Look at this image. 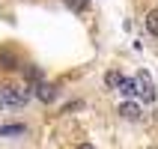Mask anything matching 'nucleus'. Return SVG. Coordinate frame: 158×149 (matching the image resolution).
Segmentation results:
<instances>
[{
  "instance_id": "1",
  "label": "nucleus",
  "mask_w": 158,
  "mask_h": 149,
  "mask_svg": "<svg viewBox=\"0 0 158 149\" xmlns=\"http://www.w3.org/2000/svg\"><path fill=\"white\" fill-rule=\"evenodd\" d=\"M0 96H3V105L24 107L27 101H30V89H24V87H3V89H0Z\"/></svg>"
},
{
  "instance_id": "2",
  "label": "nucleus",
  "mask_w": 158,
  "mask_h": 149,
  "mask_svg": "<svg viewBox=\"0 0 158 149\" xmlns=\"http://www.w3.org/2000/svg\"><path fill=\"white\" fill-rule=\"evenodd\" d=\"M134 81H137V96H140L146 105H152L158 93H155V84H152L149 72H137V75H134Z\"/></svg>"
},
{
  "instance_id": "3",
  "label": "nucleus",
  "mask_w": 158,
  "mask_h": 149,
  "mask_svg": "<svg viewBox=\"0 0 158 149\" xmlns=\"http://www.w3.org/2000/svg\"><path fill=\"white\" fill-rule=\"evenodd\" d=\"M33 93H36V98H39V101H45V105H51L54 98H57V87H54V84H48V81L36 84Z\"/></svg>"
},
{
  "instance_id": "4",
  "label": "nucleus",
  "mask_w": 158,
  "mask_h": 149,
  "mask_svg": "<svg viewBox=\"0 0 158 149\" xmlns=\"http://www.w3.org/2000/svg\"><path fill=\"white\" fill-rule=\"evenodd\" d=\"M116 93H119V96H123L125 101H131V98L137 96V81H134V78H125V75H123V81H119Z\"/></svg>"
},
{
  "instance_id": "5",
  "label": "nucleus",
  "mask_w": 158,
  "mask_h": 149,
  "mask_svg": "<svg viewBox=\"0 0 158 149\" xmlns=\"http://www.w3.org/2000/svg\"><path fill=\"white\" fill-rule=\"evenodd\" d=\"M119 116H123V119H140V107L134 105V101H123V105H119Z\"/></svg>"
},
{
  "instance_id": "6",
  "label": "nucleus",
  "mask_w": 158,
  "mask_h": 149,
  "mask_svg": "<svg viewBox=\"0 0 158 149\" xmlns=\"http://www.w3.org/2000/svg\"><path fill=\"white\" fill-rule=\"evenodd\" d=\"M27 125L24 122H12V125H0V137H12V134H24Z\"/></svg>"
},
{
  "instance_id": "7",
  "label": "nucleus",
  "mask_w": 158,
  "mask_h": 149,
  "mask_svg": "<svg viewBox=\"0 0 158 149\" xmlns=\"http://www.w3.org/2000/svg\"><path fill=\"white\" fill-rule=\"evenodd\" d=\"M15 51H6V48H3V51H0V66H3V69H18L15 66Z\"/></svg>"
},
{
  "instance_id": "8",
  "label": "nucleus",
  "mask_w": 158,
  "mask_h": 149,
  "mask_svg": "<svg viewBox=\"0 0 158 149\" xmlns=\"http://www.w3.org/2000/svg\"><path fill=\"white\" fill-rule=\"evenodd\" d=\"M24 78H27V84H42V72H39V66H27L24 69Z\"/></svg>"
},
{
  "instance_id": "9",
  "label": "nucleus",
  "mask_w": 158,
  "mask_h": 149,
  "mask_svg": "<svg viewBox=\"0 0 158 149\" xmlns=\"http://www.w3.org/2000/svg\"><path fill=\"white\" fill-rule=\"evenodd\" d=\"M143 24H146V30H149L152 36H158V9H152L149 15H146V21H143Z\"/></svg>"
},
{
  "instance_id": "10",
  "label": "nucleus",
  "mask_w": 158,
  "mask_h": 149,
  "mask_svg": "<svg viewBox=\"0 0 158 149\" xmlns=\"http://www.w3.org/2000/svg\"><path fill=\"white\" fill-rule=\"evenodd\" d=\"M105 81H107V87H114V89H116V87H119V81H123V75H119V72H107V78H105Z\"/></svg>"
},
{
  "instance_id": "11",
  "label": "nucleus",
  "mask_w": 158,
  "mask_h": 149,
  "mask_svg": "<svg viewBox=\"0 0 158 149\" xmlns=\"http://www.w3.org/2000/svg\"><path fill=\"white\" fill-rule=\"evenodd\" d=\"M66 6H69V9H84L87 0H66Z\"/></svg>"
},
{
  "instance_id": "12",
  "label": "nucleus",
  "mask_w": 158,
  "mask_h": 149,
  "mask_svg": "<svg viewBox=\"0 0 158 149\" xmlns=\"http://www.w3.org/2000/svg\"><path fill=\"white\" fill-rule=\"evenodd\" d=\"M78 149H96V146H93V143H81Z\"/></svg>"
}]
</instances>
